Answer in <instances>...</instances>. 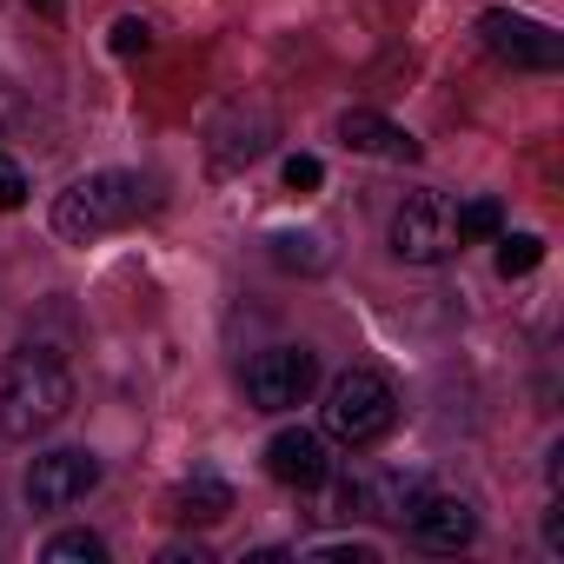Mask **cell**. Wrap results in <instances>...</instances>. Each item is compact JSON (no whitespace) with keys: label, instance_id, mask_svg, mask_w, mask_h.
<instances>
[{"label":"cell","instance_id":"6da1fadb","mask_svg":"<svg viewBox=\"0 0 564 564\" xmlns=\"http://www.w3.org/2000/svg\"><path fill=\"white\" fill-rule=\"evenodd\" d=\"M74 405V372L61 352L28 346L0 366V432L8 438H41L47 425H61Z\"/></svg>","mask_w":564,"mask_h":564},{"label":"cell","instance_id":"2e32d148","mask_svg":"<svg viewBox=\"0 0 564 564\" xmlns=\"http://www.w3.org/2000/svg\"><path fill=\"white\" fill-rule=\"evenodd\" d=\"M21 199H28V173H21L8 153H0V213H14Z\"/></svg>","mask_w":564,"mask_h":564},{"label":"cell","instance_id":"9c48e42d","mask_svg":"<svg viewBox=\"0 0 564 564\" xmlns=\"http://www.w3.org/2000/svg\"><path fill=\"white\" fill-rule=\"evenodd\" d=\"M265 471L286 485V491H319L326 471H333L326 438H319V432H279V438L265 445Z\"/></svg>","mask_w":564,"mask_h":564},{"label":"cell","instance_id":"8fae6325","mask_svg":"<svg viewBox=\"0 0 564 564\" xmlns=\"http://www.w3.org/2000/svg\"><path fill=\"white\" fill-rule=\"evenodd\" d=\"M226 511H232V491H226L213 471H193V478L180 485V518H186V524H219Z\"/></svg>","mask_w":564,"mask_h":564},{"label":"cell","instance_id":"7a4b0ae2","mask_svg":"<svg viewBox=\"0 0 564 564\" xmlns=\"http://www.w3.org/2000/svg\"><path fill=\"white\" fill-rule=\"evenodd\" d=\"M319 419H326V438H339V445L366 452V445H379V438L399 425V392H392V379H386V372L352 366V372H339V379H333V392H326Z\"/></svg>","mask_w":564,"mask_h":564},{"label":"cell","instance_id":"e0dca14e","mask_svg":"<svg viewBox=\"0 0 564 564\" xmlns=\"http://www.w3.org/2000/svg\"><path fill=\"white\" fill-rule=\"evenodd\" d=\"M319 180H326V166H319L313 153H293V160H286V186H293V193H313Z\"/></svg>","mask_w":564,"mask_h":564},{"label":"cell","instance_id":"ba28073f","mask_svg":"<svg viewBox=\"0 0 564 564\" xmlns=\"http://www.w3.org/2000/svg\"><path fill=\"white\" fill-rule=\"evenodd\" d=\"M412 538L425 544V551H458V544H471L478 538V511L465 505V498H452V491H432L425 485V498L412 505Z\"/></svg>","mask_w":564,"mask_h":564},{"label":"cell","instance_id":"52a82bcc","mask_svg":"<svg viewBox=\"0 0 564 564\" xmlns=\"http://www.w3.org/2000/svg\"><path fill=\"white\" fill-rule=\"evenodd\" d=\"M478 34H485V47L498 54V61H511V67H557V34L544 28V21H524V14H485L478 21Z\"/></svg>","mask_w":564,"mask_h":564},{"label":"cell","instance_id":"ac0fdd59","mask_svg":"<svg viewBox=\"0 0 564 564\" xmlns=\"http://www.w3.org/2000/svg\"><path fill=\"white\" fill-rule=\"evenodd\" d=\"M153 47V28L147 21H120L113 28V54H147Z\"/></svg>","mask_w":564,"mask_h":564},{"label":"cell","instance_id":"4fadbf2b","mask_svg":"<svg viewBox=\"0 0 564 564\" xmlns=\"http://www.w3.org/2000/svg\"><path fill=\"white\" fill-rule=\"evenodd\" d=\"M107 557V544L94 538V531H61V538H47V564H100Z\"/></svg>","mask_w":564,"mask_h":564},{"label":"cell","instance_id":"d6986e66","mask_svg":"<svg viewBox=\"0 0 564 564\" xmlns=\"http://www.w3.org/2000/svg\"><path fill=\"white\" fill-rule=\"evenodd\" d=\"M61 8H67V0H34V14H47V21H54Z\"/></svg>","mask_w":564,"mask_h":564},{"label":"cell","instance_id":"277c9868","mask_svg":"<svg viewBox=\"0 0 564 564\" xmlns=\"http://www.w3.org/2000/svg\"><path fill=\"white\" fill-rule=\"evenodd\" d=\"M313 386H319V359L306 346H265L246 366V399L259 412H293V405L313 399Z\"/></svg>","mask_w":564,"mask_h":564},{"label":"cell","instance_id":"8992f818","mask_svg":"<svg viewBox=\"0 0 564 564\" xmlns=\"http://www.w3.org/2000/svg\"><path fill=\"white\" fill-rule=\"evenodd\" d=\"M94 485H100V458L80 452V445L41 452V458L28 465V505H34V511H67V505H80Z\"/></svg>","mask_w":564,"mask_h":564},{"label":"cell","instance_id":"3957f363","mask_svg":"<svg viewBox=\"0 0 564 564\" xmlns=\"http://www.w3.org/2000/svg\"><path fill=\"white\" fill-rule=\"evenodd\" d=\"M133 213H140V180L133 173H87V180H74L54 199V232L74 239V246H87V239L127 226Z\"/></svg>","mask_w":564,"mask_h":564},{"label":"cell","instance_id":"9a60e30c","mask_svg":"<svg viewBox=\"0 0 564 564\" xmlns=\"http://www.w3.org/2000/svg\"><path fill=\"white\" fill-rule=\"evenodd\" d=\"M313 246H319V239H293V232H279V239H272V259H279V265H306V272H319L326 259H319Z\"/></svg>","mask_w":564,"mask_h":564},{"label":"cell","instance_id":"5b68a950","mask_svg":"<svg viewBox=\"0 0 564 564\" xmlns=\"http://www.w3.org/2000/svg\"><path fill=\"white\" fill-rule=\"evenodd\" d=\"M392 252L412 265H438L458 252V226H452V199L445 193H412L392 213Z\"/></svg>","mask_w":564,"mask_h":564},{"label":"cell","instance_id":"30bf717a","mask_svg":"<svg viewBox=\"0 0 564 564\" xmlns=\"http://www.w3.org/2000/svg\"><path fill=\"white\" fill-rule=\"evenodd\" d=\"M339 140H346L352 153H379V160H419V140H412L405 127H392V120L366 113V107H352V113L339 120Z\"/></svg>","mask_w":564,"mask_h":564},{"label":"cell","instance_id":"5bb4252c","mask_svg":"<svg viewBox=\"0 0 564 564\" xmlns=\"http://www.w3.org/2000/svg\"><path fill=\"white\" fill-rule=\"evenodd\" d=\"M538 259H544V239H538V232H511V239L498 246V272H505V279H518V272H531Z\"/></svg>","mask_w":564,"mask_h":564},{"label":"cell","instance_id":"7c38bea8","mask_svg":"<svg viewBox=\"0 0 564 564\" xmlns=\"http://www.w3.org/2000/svg\"><path fill=\"white\" fill-rule=\"evenodd\" d=\"M452 226H458V246L498 239V232H505V206H498V199H465V206H452Z\"/></svg>","mask_w":564,"mask_h":564}]
</instances>
